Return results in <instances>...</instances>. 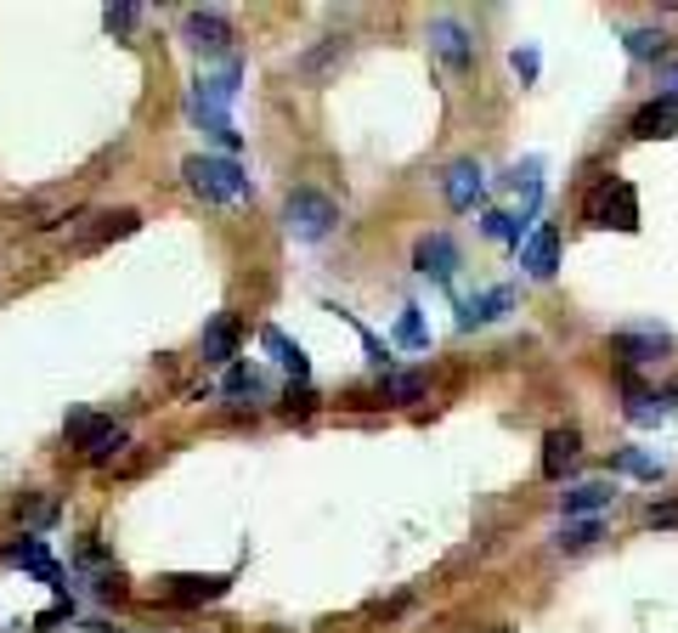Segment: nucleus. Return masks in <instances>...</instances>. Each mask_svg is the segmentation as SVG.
Instances as JSON below:
<instances>
[{"label":"nucleus","instance_id":"obj_29","mask_svg":"<svg viewBox=\"0 0 678 633\" xmlns=\"http://www.w3.org/2000/svg\"><path fill=\"white\" fill-rule=\"evenodd\" d=\"M656 96H667V103H678V62H662V69H656Z\"/></svg>","mask_w":678,"mask_h":633},{"label":"nucleus","instance_id":"obj_4","mask_svg":"<svg viewBox=\"0 0 678 633\" xmlns=\"http://www.w3.org/2000/svg\"><path fill=\"white\" fill-rule=\"evenodd\" d=\"M68 447H80L85 458H114L125 447V430L96 413H68Z\"/></svg>","mask_w":678,"mask_h":633},{"label":"nucleus","instance_id":"obj_23","mask_svg":"<svg viewBox=\"0 0 678 633\" xmlns=\"http://www.w3.org/2000/svg\"><path fill=\"white\" fill-rule=\"evenodd\" d=\"M187 119H192V125L203 130V137H215V142H221L226 153H232L237 142H244V137H237V125H232V114H187Z\"/></svg>","mask_w":678,"mask_h":633},{"label":"nucleus","instance_id":"obj_19","mask_svg":"<svg viewBox=\"0 0 678 633\" xmlns=\"http://www.w3.org/2000/svg\"><path fill=\"white\" fill-rule=\"evenodd\" d=\"M203 356L210 362H232L237 356V317H215L203 328Z\"/></svg>","mask_w":678,"mask_h":633},{"label":"nucleus","instance_id":"obj_7","mask_svg":"<svg viewBox=\"0 0 678 633\" xmlns=\"http://www.w3.org/2000/svg\"><path fill=\"white\" fill-rule=\"evenodd\" d=\"M413 272L430 278V283H453V272H458V244L447 238V232H424V238L413 244Z\"/></svg>","mask_w":678,"mask_h":633},{"label":"nucleus","instance_id":"obj_12","mask_svg":"<svg viewBox=\"0 0 678 633\" xmlns=\"http://www.w3.org/2000/svg\"><path fill=\"white\" fill-rule=\"evenodd\" d=\"M576 458H583V430H576V424H560V430L542 436V476H549V481H565V470Z\"/></svg>","mask_w":678,"mask_h":633},{"label":"nucleus","instance_id":"obj_28","mask_svg":"<svg viewBox=\"0 0 678 633\" xmlns=\"http://www.w3.org/2000/svg\"><path fill=\"white\" fill-rule=\"evenodd\" d=\"M102 23H108V35H130V28L142 23V7H108Z\"/></svg>","mask_w":678,"mask_h":633},{"label":"nucleus","instance_id":"obj_15","mask_svg":"<svg viewBox=\"0 0 678 633\" xmlns=\"http://www.w3.org/2000/svg\"><path fill=\"white\" fill-rule=\"evenodd\" d=\"M346 57H351V35H328V40H323L317 51H305V57L294 62V74L317 85V80H328V74H334L339 62H346Z\"/></svg>","mask_w":678,"mask_h":633},{"label":"nucleus","instance_id":"obj_22","mask_svg":"<svg viewBox=\"0 0 678 633\" xmlns=\"http://www.w3.org/2000/svg\"><path fill=\"white\" fill-rule=\"evenodd\" d=\"M424 390H430V379H424V374H385V385H379L385 402H419Z\"/></svg>","mask_w":678,"mask_h":633},{"label":"nucleus","instance_id":"obj_11","mask_svg":"<svg viewBox=\"0 0 678 633\" xmlns=\"http://www.w3.org/2000/svg\"><path fill=\"white\" fill-rule=\"evenodd\" d=\"M673 340L662 335V328H622V335H610V356L622 362V368H639V362L662 356Z\"/></svg>","mask_w":678,"mask_h":633},{"label":"nucleus","instance_id":"obj_25","mask_svg":"<svg viewBox=\"0 0 678 633\" xmlns=\"http://www.w3.org/2000/svg\"><path fill=\"white\" fill-rule=\"evenodd\" d=\"M396 345H407V351H424V345H430V328H424L419 306H407V312L396 317Z\"/></svg>","mask_w":678,"mask_h":633},{"label":"nucleus","instance_id":"obj_3","mask_svg":"<svg viewBox=\"0 0 678 633\" xmlns=\"http://www.w3.org/2000/svg\"><path fill=\"white\" fill-rule=\"evenodd\" d=\"M583 221H588V226H617V232H633V226H639V192H633L622 176H605V181L588 192Z\"/></svg>","mask_w":678,"mask_h":633},{"label":"nucleus","instance_id":"obj_20","mask_svg":"<svg viewBox=\"0 0 678 633\" xmlns=\"http://www.w3.org/2000/svg\"><path fill=\"white\" fill-rule=\"evenodd\" d=\"M622 46H628V57H633V62H651V57L662 62V57L673 51V40L662 35V28H628Z\"/></svg>","mask_w":678,"mask_h":633},{"label":"nucleus","instance_id":"obj_17","mask_svg":"<svg viewBox=\"0 0 678 633\" xmlns=\"http://www.w3.org/2000/svg\"><path fill=\"white\" fill-rule=\"evenodd\" d=\"M260 345H266L271 356H278V362H283V368H289V374H294L300 385L312 379V356H305V351H300V345H294V340L283 335V328H260Z\"/></svg>","mask_w":678,"mask_h":633},{"label":"nucleus","instance_id":"obj_8","mask_svg":"<svg viewBox=\"0 0 678 633\" xmlns=\"http://www.w3.org/2000/svg\"><path fill=\"white\" fill-rule=\"evenodd\" d=\"M182 35H187V46L192 51H226L232 46V17L226 12H215V7H192L187 12V23H182Z\"/></svg>","mask_w":678,"mask_h":633},{"label":"nucleus","instance_id":"obj_27","mask_svg":"<svg viewBox=\"0 0 678 633\" xmlns=\"http://www.w3.org/2000/svg\"><path fill=\"white\" fill-rule=\"evenodd\" d=\"M226 396H260L266 385H260V374L255 368H244V362H237V368H226V385H221Z\"/></svg>","mask_w":678,"mask_h":633},{"label":"nucleus","instance_id":"obj_24","mask_svg":"<svg viewBox=\"0 0 678 633\" xmlns=\"http://www.w3.org/2000/svg\"><path fill=\"white\" fill-rule=\"evenodd\" d=\"M136 226H142V215H136V210H114V215H102V226L91 232V238L85 244H108V238H130V232Z\"/></svg>","mask_w":678,"mask_h":633},{"label":"nucleus","instance_id":"obj_6","mask_svg":"<svg viewBox=\"0 0 678 633\" xmlns=\"http://www.w3.org/2000/svg\"><path fill=\"white\" fill-rule=\"evenodd\" d=\"M430 51L447 62L453 74H469L475 69V40H469V28L458 17H435L430 23Z\"/></svg>","mask_w":678,"mask_h":633},{"label":"nucleus","instance_id":"obj_31","mask_svg":"<svg viewBox=\"0 0 678 633\" xmlns=\"http://www.w3.org/2000/svg\"><path fill=\"white\" fill-rule=\"evenodd\" d=\"M515 74H521V80H537V51H531V46L515 51Z\"/></svg>","mask_w":678,"mask_h":633},{"label":"nucleus","instance_id":"obj_30","mask_svg":"<svg viewBox=\"0 0 678 633\" xmlns=\"http://www.w3.org/2000/svg\"><path fill=\"white\" fill-rule=\"evenodd\" d=\"M651 526H678V497H667V504H651Z\"/></svg>","mask_w":678,"mask_h":633},{"label":"nucleus","instance_id":"obj_33","mask_svg":"<svg viewBox=\"0 0 678 633\" xmlns=\"http://www.w3.org/2000/svg\"><path fill=\"white\" fill-rule=\"evenodd\" d=\"M102 633H114V628H102Z\"/></svg>","mask_w":678,"mask_h":633},{"label":"nucleus","instance_id":"obj_9","mask_svg":"<svg viewBox=\"0 0 678 633\" xmlns=\"http://www.w3.org/2000/svg\"><path fill=\"white\" fill-rule=\"evenodd\" d=\"M521 266H526V278H537V283H549L560 272V226L554 221H542L531 238L521 244Z\"/></svg>","mask_w":678,"mask_h":633},{"label":"nucleus","instance_id":"obj_32","mask_svg":"<svg viewBox=\"0 0 678 633\" xmlns=\"http://www.w3.org/2000/svg\"><path fill=\"white\" fill-rule=\"evenodd\" d=\"M312 402H317V396L305 390V385H300V390H289V413H312Z\"/></svg>","mask_w":678,"mask_h":633},{"label":"nucleus","instance_id":"obj_10","mask_svg":"<svg viewBox=\"0 0 678 633\" xmlns=\"http://www.w3.org/2000/svg\"><path fill=\"white\" fill-rule=\"evenodd\" d=\"M441 192H447L453 210H475V204H481V192H487V171L475 159H453L447 176H441Z\"/></svg>","mask_w":678,"mask_h":633},{"label":"nucleus","instance_id":"obj_26","mask_svg":"<svg viewBox=\"0 0 678 633\" xmlns=\"http://www.w3.org/2000/svg\"><path fill=\"white\" fill-rule=\"evenodd\" d=\"M588 543H599V520H565L560 549H588Z\"/></svg>","mask_w":678,"mask_h":633},{"label":"nucleus","instance_id":"obj_18","mask_svg":"<svg viewBox=\"0 0 678 633\" xmlns=\"http://www.w3.org/2000/svg\"><path fill=\"white\" fill-rule=\"evenodd\" d=\"M226 594V577H170L164 583V599L176 606H203V599H221Z\"/></svg>","mask_w":678,"mask_h":633},{"label":"nucleus","instance_id":"obj_13","mask_svg":"<svg viewBox=\"0 0 678 633\" xmlns=\"http://www.w3.org/2000/svg\"><path fill=\"white\" fill-rule=\"evenodd\" d=\"M515 312V289H487V294H469L458 300V328H481V323H498Z\"/></svg>","mask_w":678,"mask_h":633},{"label":"nucleus","instance_id":"obj_14","mask_svg":"<svg viewBox=\"0 0 678 633\" xmlns=\"http://www.w3.org/2000/svg\"><path fill=\"white\" fill-rule=\"evenodd\" d=\"M565 520H594L599 509H610L617 504V487L610 481H576V487H565Z\"/></svg>","mask_w":678,"mask_h":633},{"label":"nucleus","instance_id":"obj_5","mask_svg":"<svg viewBox=\"0 0 678 633\" xmlns=\"http://www.w3.org/2000/svg\"><path fill=\"white\" fill-rule=\"evenodd\" d=\"M237 85H244V69H237V62H226L221 74H198L192 91H187V114H226Z\"/></svg>","mask_w":678,"mask_h":633},{"label":"nucleus","instance_id":"obj_1","mask_svg":"<svg viewBox=\"0 0 678 633\" xmlns=\"http://www.w3.org/2000/svg\"><path fill=\"white\" fill-rule=\"evenodd\" d=\"M182 176L192 192H203L210 204H244L249 198V176H244V164L237 159H221V153H192L182 164Z\"/></svg>","mask_w":678,"mask_h":633},{"label":"nucleus","instance_id":"obj_21","mask_svg":"<svg viewBox=\"0 0 678 633\" xmlns=\"http://www.w3.org/2000/svg\"><path fill=\"white\" fill-rule=\"evenodd\" d=\"M610 470H622V476H639V481H662V464L651 453H639V447H622L617 458H610Z\"/></svg>","mask_w":678,"mask_h":633},{"label":"nucleus","instance_id":"obj_16","mask_svg":"<svg viewBox=\"0 0 678 633\" xmlns=\"http://www.w3.org/2000/svg\"><path fill=\"white\" fill-rule=\"evenodd\" d=\"M678 130V103H667V96H656V103H644L633 114V137L639 142H656V137H673Z\"/></svg>","mask_w":678,"mask_h":633},{"label":"nucleus","instance_id":"obj_2","mask_svg":"<svg viewBox=\"0 0 678 633\" xmlns=\"http://www.w3.org/2000/svg\"><path fill=\"white\" fill-rule=\"evenodd\" d=\"M334 221H339V204H334L328 192H317V187H294L283 198V232H289V238H300V244L328 238Z\"/></svg>","mask_w":678,"mask_h":633}]
</instances>
